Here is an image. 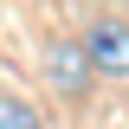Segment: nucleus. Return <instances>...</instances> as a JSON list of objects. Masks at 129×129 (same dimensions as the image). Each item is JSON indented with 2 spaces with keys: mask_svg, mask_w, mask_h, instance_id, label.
Listing matches in <instances>:
<instances>
[{
  "mask_svg": "<svg viewBox=\"0 0 129 129\" xmlns=\"http://www.w3.org/2000/svg\"><path fill=\"white\" fill-rule=\"evenodd\" d=\"M84 58H90V78H110V84H129V19H90L84 26Z\"/></svg>",
  "mask_w": 129,
  "mask_h": 129,
  "instance_id": "1",
  "label": "nucleus"
},
{
  "mask_svg": "<svg viewBox=\"0 0 129 129\" xmlns=\"http://www.w3.org/2000/svg\"><path fill=\"white\" fill-rule=\"evenodd\" d=\"M45 71H52V90H58V97H84V90H90V58H84L78 45H52Z\"/></svg>",
  "mask_w": 129,
  "mask_h": 129,
  "instance_id": "2",
  "label": "nucleus"
},
{
  "mask_svg": "<svg viewBox=\"0 0 129 129\" xmlns=\"http://www.w3.org/2000/svg\"><path fill=\"white\" fill-rule=\"evenodd\" d=\"M0 129H45V116L32 110L19 90H0Z\"/></svg>",
  "mask_w": 129,
  "mask_h": 129,
  "instance_id": "3",
  "label": "nucleus"
}]
</instances>
